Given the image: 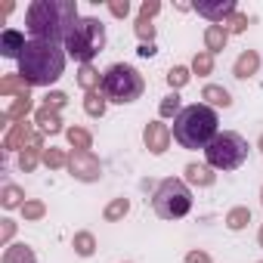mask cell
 <instances>
[{"instance_id": "cell-5", "label": "cell", "mask_w": 263, "mask_h": 263, "mask_svg": "<svg viewBox=\"0 0 263 263\" xmlns=\"http://www.w3.org/2000/svg\"><path fill=\"white\" fill-rule=\"evenodd\" d=\"M143 90H146L143 74L134 65H127V62H115L102 74V93H105L108 102H118V105L137 102L143 96Z\"/></svg>"}, {"instance_id": "cell-16", "label": "cell", "mask_w": 263, "mask_h": 263, "mask_svg": "<svg viewBox=\"0 0 263 263\" xmlns=\"http://www.w3.org/2000/svg\"><path fill=\"white\" fill-rule=\"evenodd\" d=\"M34 118H37V124H41L44 134H59V130H62V118H59V111L50 108V105H41Z\"/></svg>"}, {"instance_id": "cell-37", "label": "cell", "mask_w": 263, "mask_h": 263, "mask_svg": "<svg viewBox=\"0 0 263 263\" xmlns=\"http://www.w3.org/2000/svg\"><path fill=\"white\" fill-rule=\"evenodd\" d=\"M108 10H111V16L124 19V16L130 13V4H127V0H111V4H108Z\"/></svg>"}, {"instance_id": "cell-29", "label": "cell", "mask_w": 263, "mask_h": 263, "mask_svg": "<svg viewBox=\"0 0 263 263\" xmlns=\"http://www.w3.org/2000/svg\"><path fill=\"white\" fill-rule=\"evenodd\" d=\"M189 78H192V74H189V68H183V65H174V68L167 71V84L174 87V93H177L180 87H186V84H189Z\"/></svg>"}, {"instance_id": "cell-23", "label": "cell", "mask_w": 263, "mask_h": 263, "mask_svg": "<svg viewBox=\"0 0 263 263\" xmlns=\"http://www.w3.org/2000/svg\"><path fill=\"white\" fill-rule=\"evenodd\" d=\"M0 93H4V96H10V93L25 96V93H28V84H25L19 74H7V78H4V84H0Z\"/></svg>"}, {"instance_id": "cell-40", "label": "cell", "mask_w": 263, "mask_h": 263, "mask_svg": "<svg viewBox=\"0 0 263 263\" xmlns=\"http://www.w3.org/2000/svg\"><path fill=\"white\" fill-rule=\"evenodd\" d=\"M0 223H4V232H0V241L7 245V241L13 238V232H16V223H13V220H0Z\"/></svg>"}, {"instance_id": "cell-8", "label": "cell", "mask_w": 263, "mask_h": 263, "mask_svg": "<svg viewBox=\"0 0 263 263\" xmlns=\"http://www.w3.org/2000/svg\"><path fill=\"white\" fill-rule=\"evenodd\" d=\"M68 171H71V177H78L81 183L99 180V161L93 158V152H78V149H74V155L68 158Z\"/></svg>"}, {"instance_id": "cell-9", "label": "cell", "mask_w": 263, "mask_h": 263, "mask_svg": "<svg viewBox=\"0 0 263 263\" xmlns=\"http://www.w3.org/2000/svg\"><path fill=\"white\" fill-rule=\"evenodd\" d=\"M143 140H146V149L152 155H164L167 146H171V127L161 124V121H149L146 130H143Z\"/></svg>"}, {"instance_id": "cell-30", "label": "cell", "mask_w": 263, "mask_h": 263, "mask_svg": "<svg viewBox=\"0 0 263 263\" xmlns=\"http://www.w3.org/2000/svg\"><path fill=\"white\" fill-rule=\"evenodd\" d=\"M44 164L59 171V167H68V155L62 149H44Z\"/></svg>"}, {"instance_id": "cell-32", "label": "cell", "mask_w": 263, "mask_h": 263, "mask_svg": "<svg viewBox=\"0 0 263 263\" xmlns=\"http://www.w3.org/2000/svg\"><path fill=\"white\" fill-rule=\"evenodd\" d=\"M137 34H140V41L143 44H155V25L149 22V19H137Z\"/></svg>"}, {"instance_id": "cell-19", "label": "cell", "mask_w": 263, "mask_h": 263, "mask_svg": "<svg viewBox=\"0 0 263 263\" xmlns=\"http://www.w3.org/2000/svg\"><path fill=\"white\" fill-rule=\"evenodd\" d=\"M31 111V93L25 96H16V102L4 111V121H25V115Z\"/></svg>"}, {"instance_id": "cell-7", "label": "cell", "mask_w": 263, "mask_h": 263, "mask_svg": "<svg viewBox=\"0 0 263 263\" xmlns=\"http://www.w3.org/2000/svg\"><path fill=\"white\" fill-rule=\"evenodd\" d=\"M152 208L161 220H180L192 211V192L183 180L167 177V180L158 183V189L152 195Z\"/></svg>"}, {"instance_id": "cell-1", "label": "cell", "mask_w": 263, "mask_h": 263, "mask_svg": "<svg viewBox=\"0 0 263 263\" xmlns=\"http://www.w3.org/2000/svg\"><path fill=\"white\" fill-rule=\"evenodd\" d=\"M78 4L74 0H34L25 13V25L31 31V41H50L65 44L68 31L78 22Z\"/></svg>"}, {"instance_id": "cell-22", "label": "cell", "mask_w": 263, "mask_h": 263, "mask_svg": "<svg viewBox=\"0 0 263 263\" xmlns=\"http://www.w3.org/2000/svg\"><path fill=\"white\" fill-rule=\"evenodd\" d=\"M248 223H251V211H248V208H232V211L226 214V226H229L232 232L245 229Z\"/></svg>"}, {"instance_id": "cell-15", "label": "cell", "mask_w": 263, "mask_h": 263, "mask_svg": "<svg viewBox=\"0 0 263 263\" xmlns=\"http://www.w3.org/2000/svg\"><path fill=\"white\" fill-rule=\"evenodd\" d=\"M226 41H229V31H226L223 25H208V31H204V47H208L211 56L220 53V50H226Z\"/></svg>"}, {"instance_id": "cell-27", "label": "cell", "mask_w": 263, "mask_h": 263, "mask_svg": "<svg viewBox=\"0 0 263 263\" xmlns=\"http://www.w3.org/2000/svg\"><path fill=\"white\" fill-rule=\"evenodd\" d=\"M71 245H74V251H78V254H81V257H90V254H93V251H96V238H93V235H90V232H78V235H74V241H71Z\"/></svg>"}, {"instance_id": "cell-3", "label": "cell", "mask_w": 263, "mask_h": 263, "mask_svg": "<svg viewBox=\"0 0 263 263\" xmlns=\"http://www.w3.org/2000/svg\"><path fill=\"white\" fill-rule=\"evenodd\" d=\"M217 111L204 102L186 105L177 118H174V140L183 149H208L214 143V137L220 134L217 130Z\"/></svg>"}, {"instance_id": "cell-20", "label": "cell", "mask_w": 263, "mask_h": 263, "mask_svg": "<svg viewBox=\"0 0 263 263\" xmlns=\"http://www.w3.org/2000/svg\"><path fill=\"white\" fill-rule=\"evenodd\" d=\"M4 263H34V251L28 245H10L4 251Z\"/></svg>"}, {"instance_id": "cell-14", "label": "cell", "mask_w": 263, "mask_h": 263, "mask_svg": "<svg viewBox=\"0 0 263 263\" xmlns=\"http://www.w3.org/2000/svg\"><path fill=\"white\" fill-rule=\"evenodd\" d=\"M201 99H204V105H211V108H229V105H232L229 90H226V87H217V84H208V87L201 90Z\"/></svg>"}, {"instance_id": "cell-36", "label": "cell", "mask_w": 263, "mask_h": 263, "mask_svg": "<svg viewBox=\"0 0 263 263\" xmlns=\"http://www.w3.org/2000/svg\"><path fill=\"white\" fill-rule=\"evenodd\" d=\"M65 99H68L65 93H59V90H53V93H47V102H44V105H50V108H56V111H59V108L65 105Z\"/></svg>"}, {"instance_id": "cell-11", "label": "cell", "mask_w": 263, "mask_h": 263, "mask_svg": "<svg viewBox=\"0 0 263 263\" xmlns=\"http://www.w3.org/2000/svg\"><path fill=\"white\" fill-rule=\"evenodd\" d=\"M25 47H28V41H25V34L16 31V28H7L4 34H0V53H4L7 59H22Z\"/></svg>"}, {"instance_id": "cell-38", "label": "cell", "mask_w": 263, "mask_h": 263, "mask_svg": "<svg viewBox=\"0 0 263 263\" xmlns=\"http://www.w3.org/2000/svg\"><path fill=\"white\" fill-rule=\"evenodd\" d=\"M158 10H161V4H158V0H146V4H143V10H140V16H143V19H152Z\"/></svg>"}, {"instance_id": "cell-45", "label": "cell", "mask_w": 263, "mask_h": 263, "mask_svg": "<svg viewBox=\"0 0 263 263\" xmlns=\"http://www.w3.org/2000/svg\"><path fill=\"white\" fill-rule=\"evenodd\" d=\"M260 263H263V260H260Z\"/></svg>"}, {"instance_id": "cell-44", "label": "cell", "mask_w": 263, "mask_h": 263, "mask_svg": "<svg viewBox=\"0 0 263 263\" xmlns=\"http://www.w3.org/2000/svg\"><path fill=\"white\" fill-rule=\"evenodd\" d=\"M260 201H263V192H260Z\"/></svg>"}, {"instance_id": "cell-17", "label": "cell", "mask_w": 263, "mask_h": 263, "mask_svg": "<svg viewBox=\"0 0 263 263\" xmlns=\"http://www.w3.org/2000/svg\"><path fill=\"white\" fill-rule=\"evenodd\" d=\"M105 105H108V99H105L102 87H99V90H90V93L84 96V111H87L90 118H102V115H105Z\"/></svg>"}, {"instance_id": "cell-6", "label": "cell", "mask_w": 263, "mask_h": 263, "mask_svg": "<svg viewBox=\"0 0 263 263\" xmlns=\"http://www.w3.org/2000/svg\"><path fill=\"white\" fill-rule=\"evenodd\" d=\"M204 158H208V167L214 171H235L248 161V140L235 130H223L204 149Z\"/></svg>"}, {"instance_id": "cell-42", "label": "cell", "mask_w": 263, "mask_h": 263, "mask_svg": "<svg viewBox=\"0 0 263 263\" xmlns=\"http://www.w3.org/2000/svg\"><path fill=\"white\" fill-rule=\"evenodd\" d=\"M257 241H260V248H263V226H260V232H257Z\"/></svg>"}, {"instance_id": "cell-4", "label": "cell", "mask_w": 263, "mask_h": 263, "mask_svg": "<svg viewBox=\"0 0 263 263\" xmlns=\"http://www.w3.org/2000/svg\"><path fill=\"white\" fill-rule=\"evenodd\" d=\"M102 50H105V25L96 16H81L65 37V53L74 62L90 65Z\"/></svg>"}, {"instance_id": "cell-39", "label": "cell", "mask_w": 263, "mask_h": 263, "mask_svg": "<svg viewBox=\"0 0 263 263\" xmlns=\"http://www.w3.org/2000/svg\"><path fill=\"white\" fill-rule=\"evenodd\" d=\"M186 263H214V260H211V254H204V251H189V254H186Z\"/></svg>"}, {"instance_id": "cell-41", "label": "cell", "mask_w": 263, "mask_h": 263, "mask_svg": "<svg viewBox=\"0 0 263 263\" xmlns=\"http://www.w3.org/2000/svg\"><path fill=\"white\" fill-rule=\"evenodd\" d=\"M137 53H140L143 59H149V56H155L158 50H155V44H140V50H137Z\"/></svg>"}, {"instance_id": "cell-13", "label": "cell", "mask_w": 263, "mask_h": 263, "mask_svg": "<svg viewBox=\"0 0 263 263\" xmlns=\"http://www.w3.org/2000/svg\"><path fill=\"white\" fill-rule=\"evenodd\" d=\"M25 143H34V134H31V127L25 124V121H19L10 134H7V140H4V149L7 152H16L19 146H25Z\"/></svg>"}, {"instance_id": "cell-35", "label": "cell", "mask_w": 263, "mask_h": 263, "mask_svg": "<svg viewBox=\"0 0 263 263\" xmlns=\"http://www.w3.org/2000/svg\"><path fill=\"white\" fill-rule=\"evenodd\" d=\"M44 201H25L22 204V214H25V220H41L44 217Z\"/></svg>"}, {"instance_id": "cell-25", "label": "cell", "mask_w": 263, "mask_h": 263, "mask_svg": "<svg viewBox=\"0 0 263 263\" xmlns=\"http://www.w3.org/2000/svg\"><path fill=\"white\" fill-rule=\"evenodd\" d=\"M25 195H22V189L19 186H13V183H7L4 186V192H0V201H4V208H22L25 201H22Z\"/></svg>"}, {"instance_id": "cell-2", "label": "cell", "mask_w": 263, "mask_h": 263, "mask_svg": "<svg viewBox=\"0 0 263 263\" xmlns=\"http://www.w3.org/2000/svg\"><path fill=\"white\" fill-rule=\"evenodd\" d=\"M65 47L59 44H50V41H28L22 59H19V78L28 84V87H50L62 78L65 71Z\"/></svg>"}, {"instance_id": "cell-21", "label": "cell", "mask_w": 263, "mask_h": 263, "mask_svg": "<svg viewBox=\"0 0 263 263\" xmlns=\"http://www.w3.org/2000/svg\"><path fill=\"white\" fill-rule=\"evenodd\" d=\"M78 84L90 93V90H99V87H102V78H99V71H96L93 65H81V71H78Z\"/></svg>"}, {"instance_id": "cell-12", "label": "cell", "mask_w": 263, "mask_h": 263, "mask_svg": "<svg viewBox=\"0 0 263 263\" xmlns=\"http://www.w3.org/2000/svg\"><path fill=\"white\" fill-rule=\"evenodd\" d=\"M257 68H260V56H257L254 50H245V53L235 59L232 74H235L238 81H248V78H254V74H257Z\"/></svg>"}, {"instance_id": "cell-34", "label": "cell", "mask_w": 263, "mask_h": 263, "mask_svg": "<svg viewBox=\"0 0 263 263\" xmlns=\"http://www.w3.org/2000/svg\"><path fill=\"white\" fill-rule=\"evenodd\" d=\"M37 152H41V149H34V146L25 149V152L19 155V167H22V171H34V167H37Z\"/></svg>"}, {"instance_id": "cell-10", "label": "cell", "mask_w": 263, "mask_h": 263, "mask_svg": "<svg viewBox=\"0 0 263 263\" xmlns=\"http://www.w3.org/2000/svg\"><path fill=\"white\" fill-rule=\"evenodd\" d=\"M195 10H198V16L211 19L214 25H223V22H229L238 13L235 0H220V4H195Z\"/></svg>"}, {"instance_id": "cell-43", "label": "cell", "mask_w": 263, "mask_h": 263, "mask_svg": "<svg viewBox=\"0 0 263 263\" xmlns=\"http://www.w3.org/2000/svg\"><path fill=\"white\" fill-rule=\"evenodd\" d=\"M260 152H263V137H260Z\"/></svg>"}, {"instance_id": "cell-24", "label": "cell", "mask_w": 263, "mask_h": 263, "mask_svg": "<svg viewBox=\"0 0 263 263\" xmlns=\"http://www.w3.org/2000/svg\"><path fill=\"white\" fill-rule=\"evenodd\" d=\"M65 134H68V143L78 149V152H90V134H87V130H81V127H68L65 130Z\"/></svg>"}, {"instance_id": "cell-26", "label": "cell", "mask_w": 263, "mask_h": 263, "mask_svg": "<svg viewBox=\"0 0 263 263\" xmlns=\"http://www.w3.org/2000/svg\"><path fill=\"white\" fill-rule=\"evenodd\" d=\"M127 211H130V201H127V198H115V201L102 211V217H105L108 223H115V220H124Z\"/></svg>"}, {"instance_id": "cell-28", "label": "cell", "mask_w": 263, "mask_h": 263, "mask_svg": "<svg viewBox=\"0 0 263 263\" xmlns=\"http://www.w3.org/2000/svg\"><path fill=\"white\" fill-rule=\"evenodd\" d=\"M192 71L198 74V78H204V74H211L214 71V56L204 50V53H198L195 59H192Z\"/></svg>"}, {"instance_id": "cell-33", "label": "cell", "mask_w": 263, "mask_h": 263, "mask_svg": "<svg viewBox=\"0 0 263 263\" xmlns=\"http://www.w3.org/2000/svg\"><path fill=\"white\" fill-rule=\"evenodd\" d=\"M223 28H226V31H232V34H241V31L248 28V16H245V13H235L229 22H223Z\"/></svg>"}, {"instance_id": "cell-31", "label": "cell", "mask_w": 263, "mask_h": 263, "mask_svg": "<svg viewBox=\"0 0 263 263\" xmlns=\"http://www.w3.org/2000/svg\"><path fill=\"white\" fill-rule=\"evenodd\" d=\"M158 111H161V118H171V115L177 118V115L183 111V105H180V96H177V93L164 96V99H161V108H158Z\"/></svg>"}, {"instance_id": "cell-18", "label": "cell", "mask_w": 263, "mask_h": 263, "mask_svg": "<svg viewBox=\"0 0 263 263\" xmlns=\"http://www.w3.org/2000/svg\"><path fill=\"white\" fill-rule=\"evenodd\" d=\"M186 180L192 186H214V167H208V164H186Z\"/></svg>"}]
</instances>
